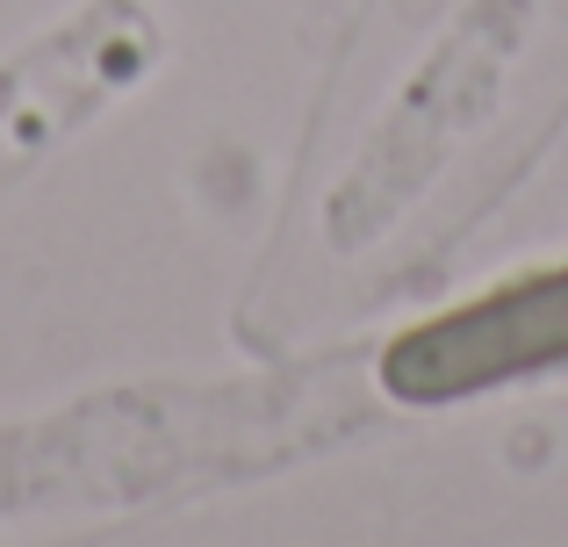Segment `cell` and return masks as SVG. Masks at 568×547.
Here are the masks:
<instances>
[{
	"mask_svg": "<svg viewBox=\"0 0 568 547\" xmlns=\"http://www.w3.org/2000/svg\"><path fill=\"white\" fill-rule=\"evenodd\" d=\"M547 367H568V267L504 281L446 317L410 324L382 353V389L403 404H460Z\"/></svg>",
	"mask_w": 568,
	"mask_h": 547,
	"instance_id": "obj_1",
	"label": "cell"
}]
</instances>
